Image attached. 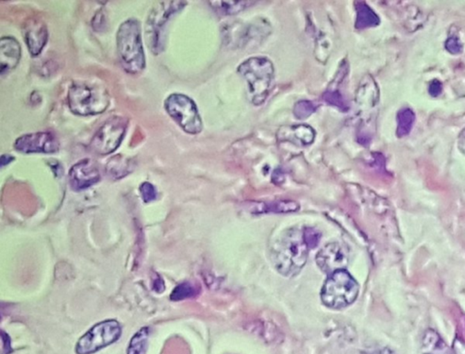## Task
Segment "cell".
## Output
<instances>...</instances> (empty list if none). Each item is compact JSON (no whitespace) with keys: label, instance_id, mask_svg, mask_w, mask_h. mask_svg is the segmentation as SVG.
<instances>
[{"label":"cell","instance_id":"cell-1","mask_svg":"<svg viewBox=\"0 0 465 354\" xmlns=\"http://www.w3.org/2000/svg\"><path fill=\"white\" fill-rule=\"evenodd\" d=\"M309 250L304 238V230L291 228L274 242L271 250L272 262L283 276L294 277L305 266Z\"/></svg>","mask_w":465,"mask_h":354},{"label":"cell","instance_id":"cell-2","mask_svg":"<svg viewBox=\"0 0 465 354\" xmlns=\"http://www.w3.org/2000/svg\"><path fill=\"white\" fill-rule=\"evenodd\" d=\"M116 51L119 62L128 74H139L145 69L146 55L139 20L128 19L119 26Z\"/></svg>","mask_w":465,"mask_h":354},{"label":"cell","instance_id":"cell-3","mask_svg":"<svg viewBox=\"0 0 465 354\" xmlns=\"http://www.w3.org/2000/svg\"><path fill=\"white\" fill-rule=\"evenodd\" d=\"M238 71L247 81L248 94L252 104H264L274 87L273 62L263 55L250 57L238 67Z\"/></svg>","mask_w":465,"mask_h":354},{"label":"cell","instance_id":"cell-4","mask_svg":"<svg viewBox=\"0 0 465 354\" xmlns=\"http://www.w3.org/2000/svg\"><path fill=\"white\" fill-rule=\"evenodd\" d=\"M67 104L75 115H99L109 107V94L104 87L98 85L74 83L67 93Z\"/></svg>","mask_w":465,"mask_h":354},{"label":"cell","instance_id":"cell-5","mask_svg":"<svg viewBox=\"0 0 465 354\" xmlns=\"http://www.w3.org/2000/svg\"><path fill=\"white\" fill-rule=\"evenodd\" d=\"M186 1H161L153 6L146 20V39L154 55L165 49L166 26L171 17L182 11Z\"/></svg>","mask_w":465,"mask_h":354},{"label":"cell","instance_id":"cell-6","mask_svg":"<svg viewBox=\"0 0 465 354\" xmlns=\"http://www.w3.org/2000/svg\"><path fill=\"white\" fill-rule=\"evenodd\" d=\"M359 285L346 269L330 274L321 290L324 306L332 309H343L355 303L359 294Z\"/></svg>","mask_w":465,"mask_h":354},{"label":"cell","instance_id":"cell-7","mask_svg":"<svg viewBox=\"0 0 465 354\" xmlns=\"http://www.w3.org/2000/svg\"><path fill=\"white\" fill-rule=\"evenodd\" d=\"M164 107L169 116L186 133L198 134L203 130V122L198 105L189 96L179 93L171 94L166 99Z\"/></svg>","mask_w":465,"mask_h":354},{"label":"cell","instance_id":"cell-8","mask_svg":"<svg viewBox=\"0 0 465 354\" xmlns=\"http://www.w3.org/2000/svg\"><path fill=\"white\" fill-rule=\"evenodd\" d=\"M130 120L125 116H114L108 118L94 134L89 148L98 156L112 154L121 145L127 133Z\"/></svg>","mask_w":465,"mask_h":354},{"label":"cell","instance_id":"cell-9","mask_svg":"<svg viewBox=\"0 0 465 354\" xmlns=\"http://www.w3.org/2000/svg\"><path fill=\"white\" fill-rule=\"evenodd\" d=\"M122 328L118 321H101L87 330L76 345L77 354H92L114 344L121 336Z\"/></svg>","mask_w":465,"mask_h":354},{"label":"cell","instance_id":"cell-10","mask_svg":"<svg viewBox=\"0 0 465 354\" xmlns=\"http://www.w3.org/2000/svg\"><path fill=\"white\" fill-rule=\"evenodd\" d=\"M14 148L23 154H55L60 149V141L51 132L23 134L14 143Z\"/></svg>","mask_w":465,"mask_h":354},{"label":"cell","instance_id":"cell-11","mask_svg":"<svg viewBox=\"0 0 465 354\" xmlns=\"http://www.w3.org/2000/svg\"><path fill=\"white\" fill-rule=\"evenodd\" d=\"M315 262L324 273L330 276L336 271L346 269L349 262V253L346 245L341 242H330L318 251Z\"/></svg>","mask_w":465,"mask_h":354},{"label":"cell","instance_id":"cell-12","mask_svg":"<svg viewBox=\"0 0 465 354\" xmlns=\"http://www.w3.org/2000/svg\"><path fill=\"white\" fill-rule=\"evenodd\" d=\"M69 177L72 189L82 191L98 183L101 175L95 161L90 158H84L70 168Z\"/></svg>","mask_w":465,"mask_h":354},{"label":"cell","instance_id":"cell-13","mask_svg":"<svg viewBox=\"0 0 465 354\" xmlns=\"http://www.w3.org/2000/svg\"><path fill=\"white\" fill-rule=\"evenodd\" d=\"M25 42L32 57H37L43 51L49 39V31L43 20L29 19L22 28Z\"/></svg>","mask_w":465,"mask_h":354},{"label":"cell","instance_id":"cell-14","mask_svg":"<svg viewBox=\"0 0 465 354\" xmlns=\"http://www.w3.org/2000/svg\"><path fill=\"white\" fill-rule=\"evenodd\" d=\"M20 58L21 48L17 40L12 37H2L0 39V74L4 76L13 70Z\"/></svg>","mask_w":465,"mask_h":354},{"label":"cell","instance_id":"cell-15","mask_svg":"<svg viewBox=\"0 0 465 354\" xmlns=\"http://www.w3.org/2000/svg\"><path fill=\"white\" fill-rule=\"evenodd\" d=\"M317 133L314 128L307 125H292L280 128L277 139L280 142H290L300 146L310 145L314 143Z\"/></svg>","mask_w":465,"mask_h":354},{"label":"cell","instance_id":"cell-16","mask_svg":"<svg viewBox=\"0 0 465 354\" xmlns=\"http://www.w3.org/2000/svg\"><path fill=\"white\" fill-rule=\"evenodd\" d=\"M378 89L372 78H365L356 91V102L359 109L373 108L378 102Z\"/></svg>","mask_w":465,"mask_h":354},{"label":"cell","instance_id":"cell-17","mask_svg":"<svg viewBox=\"0 0 465 354\" xmlns=\"http://www.w3.org/2000/svg\"><path fill=\"white\" fill-rule=\"evenodd\" d=\"M356 11V28L358 30L364 29L376 28L380 24V17L378 15L374 12V10L369 5L364 1H358L355 3Z\"/></svg>","mask_w":465,"mask_h":354},{"label":"cell","instance_id":"cell-18","mask_svg":"<svg viewBox=\"0 0 465 354\" xmlns=\"http://www.w3.org/2000/svg\"><path fill=\"white\" fill-rule=\"evenodd\" d=\"M300 206L297 202L291 200H281L269 202V203H254L252 206V213L256 215L267 213H292L299 210Z\"/></svg>","mask_w":465,"mask_h":354},{"label":"cell","instance_id":"cell-19","mask_svg":"<svg viewBox=\"0 0 465 354\" xmlns=\"http://www.w3.org/2000/svg\"><path fill=\"white\" fill-rule=\"evenodd\" d=\"M422 354H452V352L435 330H427L423 337Z\"/></svg>","mask_w":465,"mask_h":354},{"label":"cell","instance_id":"cell-20","mask_svg":"<svg viewBox=\"0 0 465 354\" xmlns=\"http://www.w3.org/2000/svg\"><path fill=\"white\" fill-rule=\"evenodd\" d=\"M134 166V161L131 158L118 154V156L111 157V159L108 161L106 171L111 177L120 179L132 172Z\"/></svg>","mask_w":465,"mask_h":354},{"label":"cell","instance_id":"cell-21","mask_svg":"<svg viewBox=\"0 0 465 354\" xmlns=\"http://www.w3.org/2000/svg\"><path fill=\"white\" fill-rule=\"evenodd\" d=\"M213 10L221 16H232L247 10L254 1H209Z\"/></svg>","mask_w":465,"mask_h":354},{"label":"cell","instance_id":"cell-22","mask_svg":"<svg viewBox=\"0 0 465 354\" xmlns=\"http://www.w3.org/2000/svg\"><path fill=\"white\" fill-rule=\"evenodd\" d=\"M397 130L398 137L408 136L411 133L415 122V114L409 107L402 108L397 114Z\"/></svg>","mask_w":465,"mask_h":354},{"label":"cell","instance_id":"cell-23","mask_svg":"<svg viewBox=\"0 0 465 354\" xmlns=\"http://www.w3.org/2000/svg\"><path fill=\"white\" fill-rule=\"evenodd\" d=\"M324 101L333 107L342 111V112H347L349 110V104L346 100V96L341 93L337 87H329V89L324 93Z\"/></svg>","mask_w":465,"mask_h":354},{"label":"cell","instance_id":"cell-24","mask_svg":"<svg viewBox=\"0 0 465 354\" xmlns=\"http://www.w3.org/2000/svg\"><path fill=\"white\" fill-rule=\"evenodd\" d=\"M149 335L148 327H143L131 339L128 348V354H142L144 352Z\"/></svg>","mask_w":465,"mask_h":354},{"label":"cell","instance_id":"cell-25","mask_svg":"<svg viewBox=\"0 0 465 354\" xmlns=\"http://www.w3.org/2000/svg\"><path fill=\"white\" fill-rule=\"evenodd\" d=\"M319 105L311 100H300L295 103L294 107V116L299 120L308 118L317 110Z\"/></svg>","mask_w":465,"mask_h":354},{"label":"cell","instance_id":"cell-26","mask_svg":"<svg viewBox=\"0 0 465 354\" xmlns=\"http://www.w3.org/2000/svg\"><path fill=\"white\" fill-rule=\"evenodd\" d=\"M197 294V287L194 285H192L191 283L185 282L180 283V285H178L173 290L170 295V299L178 302V301H183L194 297Z\"/></svg>","mask_w":465,"mask_h":354},{"label":"cell","instance_id":"cell-27","mask_svg":"<svg viewBox=\"0 0 465 354\" xmlns=\"http://www.w3.org/2000/svg\"><path fill=\"white\" fill-rule=\"evenodd\" d=\"M303 230L304 238H305L306 245H308L309 249H314L319 244L321 233L312 227H306Z\"/></svg>","mask_w":465,"mask_h":354},{"label":"cell","instance_id":"cell-28","mask_svg":"<svg viewBox=\"0 0 465 354\" xmlns=\"http://www.w3.org/2000/svg\"><path fill=\"white\" fill-rule=\"evenodd\" d=\"M140 195L145 203H150L157 198V190L154 184L144 182L139 187Z\"/></svg>","mask_w":465,"mask_h":354},{"label":"cell","instance_id":"cell-29","mask_svg":"<svg viewBox=\"0 0 465 354\" xmlns=\"http://www.w3.org/2000/svg\"><path fill=\"white\" fill-rule=\"evenodd\" d=\"M446 48L453 55H459L463 52L464 46L458 37L453 36L446 40Z\"/></svg>","mask_w":465,"mask_h":354},{"label":"cell","instance_id":"cell-30","mask_svg":"<svg viewBox=\"0 0 465 354\" xmlns=\"http://www.w3.org/2000/svg\"><path fill=\"white\" fill-rule=\"evenodd\" d=\"M106 15H105L104 10L101 8V10H99L93 17L92 28L96 32H102L106 28Z\"/></svg>","mask_w":465,"mask_h":354},{"label":"cell","instance_id":"cell-31","mask_svg":"<svg viewBox=\"0 0 465 354\" xmlns=\"http://www.w3.org/2000/svg\"><path fill=\"white\" fill-rule=\"evenodd\" d=\"M443 91V85L439 80H434L430 84L429 93L430 95L437 98Z\"/></svg>","mask_w":465,"mask_h":354},{"label":"cell","instance_id":"cell-32","mask_svg":"<svg viewBox=\"0 0 465 354\" xmlns=\"http://www.w3.org/2000/svg\"><path fill=\"white\" fill-rule=\"evenodd\" d=\"M2 342H3V352H4L6 354H8L11 352V347H10V341L8 340V342H6V333L4 332H2Z\"/></svg>","mask_w":465,"mask_h":354},{"label":"cell","instance_id":"cell-33","mask_svg":"<svg viewBox=\"0 0 465 354\" xmlns=\"http://www.w3.org/2000/svg\"><path fill=\"white\" fill-rule=\"evenodd\" d=\"M15 160V157L12 156H10V154H2L1 157V166H8V163H10L12 162V161Z\"/></svg>","mask_w":465,"mask_h":354},{"label":"cell","instance_id":"cell-34","mask_svg":"<svg viewBox=\"0 0 465 354\" xmlns=\"http://www.w3.org/2000/svg\"><path fill=\"white\" fill-rule=\"evenodd\" d=\"M458 145L459 148L465 153V130L462 132L460 136H459Z\"/></svg>","mask_w":465,"mask_h":354}]
</instances>
